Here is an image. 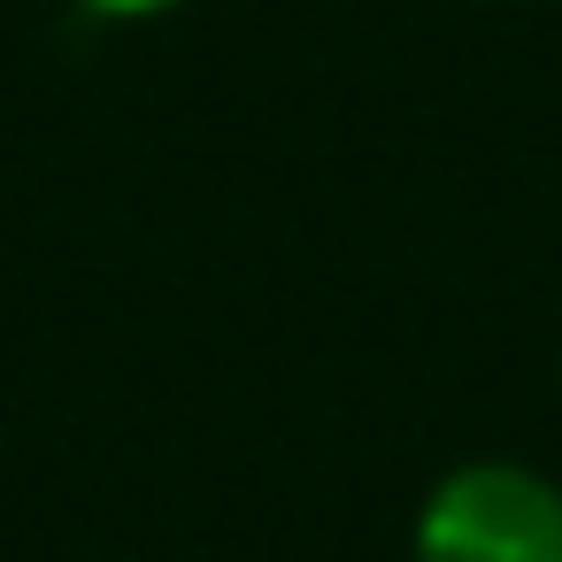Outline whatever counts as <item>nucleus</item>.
<instances>
[{
  "mask_svg": "<svg viewBox=\"0 0 562 562\" xmlns=\"http://www.w3.org/2000/svg\"><path fill=\"white\" fill-rule=\"evenodd\" d=\"M408 562H562V485L531 462H454L408 524Z\"/></svg>",
  "mask_w": 562,
  "mask_h": 562,
  "instance_id": "f257e3e1",
  "label": "nucleus"
},
{
  "mask_svg": "<svg viewBox=\"0 0 562 562\" xmlns=\"http://www.w3.org/2000/svg\"><path fill=\"white\" fill-rule=\"evenodd\" d=\"M78 9L101 24H155V16H178L186 0H78Z\"/></svg>",
  "mask_w": 562,
  "mask_h": 562,
  "instance_id": "f03ea898",
  "label": "nucleus"
}]
</instances>
